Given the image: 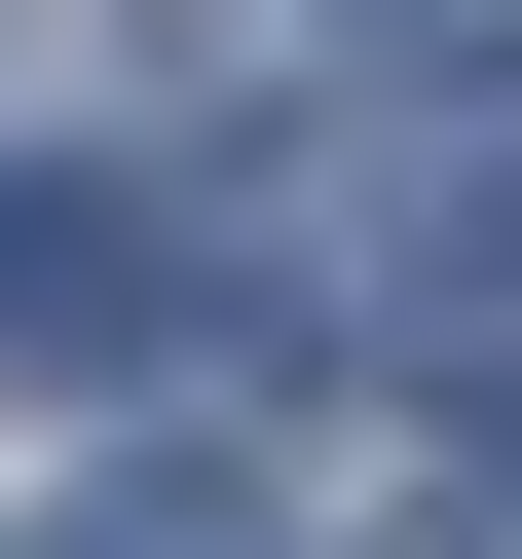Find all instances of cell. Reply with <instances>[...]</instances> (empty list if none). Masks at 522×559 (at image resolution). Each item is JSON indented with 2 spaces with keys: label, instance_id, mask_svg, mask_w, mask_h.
Here are the masks:
<instances>
[{
  "label": "cell",
  "instance_id": "7a4b0ae2",
  "mask_svg": "<svg viewBox=\"0 0 522 559\" xmlns=\"http://www.w3.org/2000/svg\"><path fill=\"white\" fill-rule=\"evenodd\" d=\"M411 559H522V485H448V522H411Z\"/></svg>",
  "mask_w": 522,
  "mask_h": 559
},
{
  "label": "cell",
  "instance_id": "6da1fadb",
  "mask_svg": "<svg viewBox=\"0 0 522 559\" xmlns=\"http://www.w3.org/2000/svg\"><path fill=\"white\" fill-rule=\"evenodd\" d=\"M75 559H261V485H112V522H75Z\"/></svg>",
  "mask_w": 522,
  "mask_h": 559
},
{
  "label": "cell",
  "instance_id": "3957f363",
  "mask_svg": "<svg viewBox=\"0 0 522 559\" xmlns=\"http://www.w3.org/2000/svg\"><path fill=\"white\" fill-rule=\"evenodd\" d=\"M373 38H522V0H373Z\"/></svg>",
  "mask_w": 522,
  "mask_h": 559
}]
</instances>
